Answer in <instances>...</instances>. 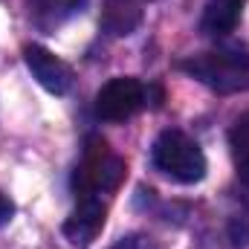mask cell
Here are the masks:
<instances>
[{"instance_id":"6da1fadb","label":"cell","mask_w":249,"mask_h":249,"mask_svg":"<svg viewBox=\"0 0 249 249\" xmlns=\"http://www.w3.org/2000/svg\"><path fill=\"white\" fill-rule=\"evenodd\" d=\"M124 160L110 151V145L102 136H87L81 162L72 171V191L75 200L99 197L107 191H116L124 180Z\"/></svg>"},{"instance_id":"7a4b0ae2","label":"cell","mask_w":249,"mask_h":249,"mask_svg":"<svg viewBox=\"0 0 249 249\" xmlns=\"http://www.w3.org/2000/svg\"><path fill=\"white\" fill-rule=\"evenodd\" d=\"M180 67L188 75H194L197 81H203L206 87H212L217 93H235V90L249 84V53L247 50L241 53V47L191 55Z\"/></svg>"},{"instance_id":"3957f363","label":"cell","mask_w":249,"mask_h":249,"mask_svg":"<svg viewBox=\"0 0 249 249\" xmlns=\"http://www.w3.org/2000/svg\"><path fill=\"white\" fill-rule=\"evenodd\" d=\"M151 160L154 165L177 180V183H200L206 177V157H203V148L186 136L183 130H162L151 148Z\"/></svg>"},{"instance_id":"277c9868","label":"cell","mask_w":249,"mask_h":249,"mask_svg":"<svg viewBox=\"0 0 249 249\" xmlns=\"http://www.w3.org/2000/svg\"><path fill=\"white\" fill-rule=\"evenodd\" d=\"M145 105V87L136 78H110L96 93V113L105 122H124Z\"/></svg>"},{"instance_id":"5b68a950","label":"cell","mask_w":249,"mask_h":249,"mask_svg":"<svg viewBox=\"0 0 249 249\" xmlns=\"http://www.w3.org/2000/svg\"><path fill=\"white\" fill-rule=\"evenodd\" d=\"M23 61L29 67V72L35 75V81L44 87V90H50V93H55V96H64L70 87H72V70H70V64H64L58 55H53L50 50H44V47H38V44H29L26 50H23Z\"/></svg>"},{"instance_id":"8992f818","label":"cell","mask_w":249,"mask_h":249,"mask_svg":"<svg viewBox=\"0 0 249 249\" xmlns=\"http://www.w3.org/2000/svg\"><path fill=\"white\" fill-rule=\"evenodd\" d=\"M105 217H107V206L102 203V197H87V200H78L75 212L70 214V220L64 223V235L75 244V247H90L102 226H105Z\"/></svg>"},{"instance_id":"52a82bcc","label":"cell","mask_w":249,"mask_h":249,"mask_svg":"<svg viewBox=\"0 0 249 249\" xmlns=\"http://www.w3.org/2000/svg\"><path fill=\"white\" fill-rule=\"evenodd\" d=\"M244 3L247 0H209L200 18V26L206 35H229L241 15H244Z\"/></svg>"},{"instance_id":"ba28073f","label":"cell","mask_w":249,"mask_h":249,"mask_svg":"<svg viewBox=\"0 0 249 249\" xmlns=\"http://www.w3.org/2000/svg\"><path fill=\"white\" fill-rule=\"evenodd\" d=\"M142 20V12L133 0H107L102 12V23L113 35H130Z\"/></svg>"},{"instance_id":"9c48e42d","label":"cell","mask_w":249,"mask_h":249,"mask_svg":"<svg viewBox=\"0 0 249 249\" xmlns=\"http://www.w3.org/2000/svg\"><path fill=\"white\" fill-rule=\"evenodd\" d=\"M84 0H32V9L41 23H61Z\"/></svg>"},{"instance_id":"30bf717a","label":"cell","mask_w":249,"mask_h":249,"mask_svg":"<svg viewBox=\"0 0 249 249\" xmlns=\"http://www.w3.org/2000/svg\"><path fill=\"white\" fill-rule=\"evenodd\" d=\"M229 145H232L235 162L249 157V113H244V116L235 119L232 130H229Z\"/></svg>"},{"instance_id":"8fae6325","label":"cell","mask_w":249,"mask_h":249,"mask_svg":"<svg viewBox=\"0 0 249 249\" xmlns=\"http://www.w3.org/2000/svg\"><path fill=\"white\" fill-rule=\"evenodd\" d=\"M110 249H154V244L148 241V238H139V235H133V238H122L116 247Z\"/></svg>"},{"instance_id":"7c38bea8","label":"cell","mask_w":249,"mask_h":249,"mask_svg":"<svg viewBox=\"0 0 249 249\" xmlns=\"http://www.w3.org/2000/svg\"><path fill=\"white\" fill-rule=\"evenodd\" d=\"M12 212H15V206H12V203H9V200L0 194V226L12 220Z\"/></svg>"},{"instance_id":"4fadbf2b","label":"cell","mask_w":249,"mask_h":249,"mask_svg":"<svg viewBox=\"0 0 249 249\" xmlns=\"http://www.w3.org/2000/svg\"><path fill=\"white\" fill-rule=\"evenodd\" d=\"M238 177H241L244 186H249V157L247 160H238Z\"/></svg>"}]
</instances>
